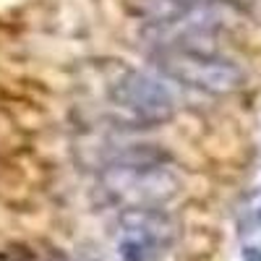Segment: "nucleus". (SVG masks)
<instances>
[{
  "instance_id": "obj_1",
  "label": "nucleus",
  "mask_w": 261,
  "mask_h": 261,
  "mask_svg": "<svg viewBox=\"0 0 261 261\" xmlns=\"http://www.w3.org/2000/svg\"><path fill=\"white\" fill-rule=\"evenodd\" d=\"M151 65L167 79L188 89L225 97L246 86V73L235 60L217 50H172L157 47L151 53Z\"/></svg>"
},
{
  "instance_id": "obj_2",
  "label": "nucleus",
  "mask_w": 261,
  "mask_h": 261,
  "mask_svg": "<svg viewBox=\"0 0 261 261\" xmlns=\"http://www.w3.org/2000/svg\"><path fill=\"white\" fill-rule=\"evenodd\" d=\"M102 188L115 201L128 206H162L172 196H178L180 180L170 170V157L115 162L99 170Z\"/></svg>"
},
{
  "instance_id": "obj_3",
  "label": "nucleus",
  "mask_w": 261,
  "mask_h": 261,
  "mask_svg": "<svg viewBox=\"0 0 261 261\" xmlns=\"http://www.w3.org/2000/svg\"><path fill=\"white\" fill-rule=\"evenodd\" d=\"M110 99L141 123H165L175 113V99L167 86L144 71H123L110 84Z\"/></svg>"
},
{
  "instance_id": "obj_4",
  "label": "nucleus",
  "mask_w": 261,
  "mask_h": 261,
  "mask_svg": "<svg viewBox=\"0 0 261 261\" xmlns=\"http://www.w3.org/2000/svg\"><path fill=\"white\" fill-rule=\"evenodd\" d=\"M118 225L123 235L139 238L162 253H167L175 243V222L160 206H128L120 212Z\"/></svg>"
},
{
  "instance_id": "obj_5",
  "label": "nucleus",
  "mask_w": 261,
  "mask_h": 261,
  "mask_svg": "<svg viewBox=\"0 0 261 261\" xmlns=\"http://www.w3.org/2000/svg\"><path fill=\"white\" fill-rule=\"evenodd\" d=\"M118 256H120V261H162V258H165L162 251L151 248L149 243L136 241V238H130V235H123V238H120Z\"/></svg>"
},
{
  "instance_id": "obj_6",
  "label": "nucleus",
  "mask_w": 261,
  "mask_h": 261,
  "mask_svg": "<svg viewBox=\"0 0 261 261\" xmlns=\"http://www.w3.org/2000/svg\"><path fill=\"white\" fill-rule=\"evenodd\" d=\"M243 261H261V248L258 246H246L243 248Z\"/></svg>"
},
{
  "instance_id": "obj_7",
  "label": "nucleus",
  "mask_w": 261,
  "mask_h": 261,
  "mask_svg": "<svg viewBox=\"0 0 261 261\" xmlns=\"http://www.w3.org/2000/svg\"><path fill=\"white\" fill-rule=\"evenodd\" d=\"M89 261H97V258H89Z\"/></svg>"
}]
</instances>
